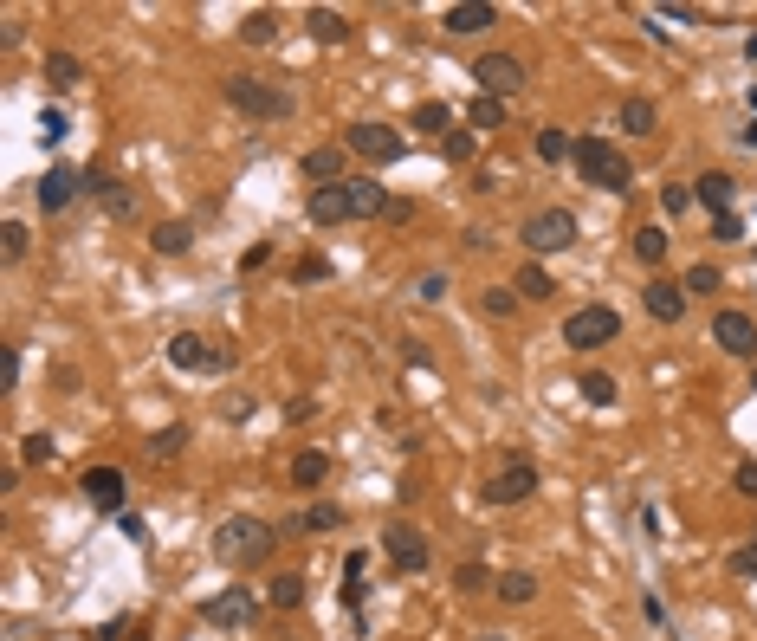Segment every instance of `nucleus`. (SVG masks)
<instances>
[{
    "mask_svg": "<svg viewBox=\"0 0 757 641\" xmlns=\"http://www.w3.org/2000/svg\"><path fill=\"white\" fill-rule=\"evenodd\" d=\"M382 544H389V564L395 570H408V577H415V570H428V538H421V531L415 525H389V531H382Z\"/></svg>",
    "mask_w": 757,
    "mask_h": 641,
    "instance_id": "obj_12",
    "label": "nucleus"
},
{
    "mask_svg": "<svg viewBox=\"0 0 757 641\" xmlns=\"http://www.w3.org/2000/svg\"><path fill=\"white\" fill-rule=\"evenodd\" d=\"M188 240H195V227H188V221H162V227H149V247H156V253H188Z\"/></svg>",
    "mask_w": 757,
    "mask_h": 641,
    "instance_id": "obj_29",
    "label": "nucleus"
},
{
    "mask_svg": "<svg viewBox=\"0 0 757 641\" xmlns=\"http://www.w3.org/2000/svg\"><path fill=\"white\" fill-rule=\"evenodd\" d=\"M169 363L175 370H201V376H227L233 370V344H208V337L182 331V337H169Z\"/></svg>",
    "mask_w": 757,
    "mask_h": 641,
    "instance_id": "obj_5",
    "label": "nucleus"
},
{
    "mask_svg": "<svg viewBox=\"0 0 757 641\" xmlns=\"http://www.w3.org/2000/svg\"><path fill=\"white\" fill-rule=\"evenodd\" d=\"M305 214H311V221H318V227H337V221H356V214H350V188H343V182H330V188H311Z\"/></svg>",
    "mask_w": 757,
    "mask_h": 641,
    "instance_id": "obj_17",
    "label": "nucleus"
},
{
    "mask_svg": "<svg viewBox=\"0 0 757 641\" xmlns=\"http://www.w3.org/2000/svg\"><path fill=\"white\" fill-rule=\"evenodd\" d=\"M0 234H7V240H0V247H7V259H26V227H20V221H7Z\"/></svg>",
    "mask_w": 757,
    "mask_h": 641,
    "instance_id": "obj_49",
    "label": "nucleus"
},
{
    "mask_svg": "<svg viewBox=\"0 0 757 641\" xmlns=\"http://www.w3.org/2000/svg\"><path fill=\"white\" fill-rule=\"evenodd\" d=\"M272 603H279V609H298V603H305V577H292V570H285V577H272Z\"/></svg>",
    "mask_w": 757,
    "mask_h": 641,
    "instance_id": "obj_37",
    "label": "nucleus"
},
{
    "mask_svg": "<svg viewBox=\"0 0 757 641\" xmlns=\"http://www.w3.org/2000/svg\"><path fill=\"white\" fill-rule=\"evenodd\" d=\"M272 538H279V531H272L266 518L233 512V518H220V525H214V557H220V564H266Z\"/></svg>",
    "mask_w": 757,
    "mask_h": 641,
    "instance_id": "obj_1",
    "label": "nucleus"
},
{
    "mask_svg": "<svg viewBox=\"0 0 757 641\" xmlns=\"http://www.w3.org/2000/svg\"><path fill=\"white\" fill-rule=\"evenodd\" d=\"M415 130H428V136H453V111H447V104H421V111H415Z\"/></svg>",
    "mask_w": 757,
    "mask_h": 641,
    "instance_id": "obj_34",
    "label": "nucleus"
},
{
    "mask_svg": "<svg viewBox=\"0 0 757 641\" xmlns=\"http://www.w3.org/2000/svg\"><path fill=\"white\" fill-rule=\"evenodd\" d=\"M440 149H447L453 162H466V156H473V136H466V130H453V136H440Z\"/></svg>",
    "mask_w": 757,
    "mask_h": 641,
    "instance_id": "obj_52",
    "label": "nucleus"
},
{
    "mask_svg": "<svg viewBox=\"0 0 757 641\" xmlns=\"http://www.w3.org/2000/svg\"><path fill=\"white\" fill-rule=\"evenodd\" d=\"M78 493H85V506H98V512H123V473L117 467H85Z\"/></svg>",
    "mask_w": 757,
    "mask_h": 641,
    "instance_id": "obj_13",
    "label": "nucleus"
},
{
    "mask_svg": "<svg viewBox=\"0 0 757 641\" xmlns=\"http://www.w3.org/2000/svg\"><path fill=\"white\" fill-rule=\"evenodd\" d=\"M732 577L757 583V538H751V544H738V551H732Z\"/></svg>",
    "mask_w": 757,
    "mask_h": 641,
    "instance_id": "obj_44",
    "label": "nucleus"
},
{
    "mask_svg": "<svg viewBox=\"0 0 757 641\" xmlns=\"http://www.w3.org/2000/svg\"><path fill=\"white\" fill-rule=\"evenodd\" d=\"M583 395H589V408H615V376L589 370V376H583Z\"/></svg>",
    "mask_w": 757,
    "mask_h": 641,
    "instance_id": "obj_36",
    "label": "nucleus"
},
{
    "mask_svg": "<svg viewBox=\"0 0 757 641\" xmlns=\"http://www.w3.org/2000/svg\"><path fill=\"white\" fill-rule=\"evenodd\" d=\"M266 259H272V240H253V247L240 253V272H259V266H266Z\"/></svg>",
    "mask_w": 757,
    "mask_h": 641,
    "instance_id": "obj_50",
    "label": "nucleus"
},
{
    "mask_svg": "<svg viewBox=\"0 0 757 641\" xmlns=\"http://www.w3.org/2000/svg\"><path fill=\"white\" fill-rule=\"evenodd\" d=\"M382 221H389V227H408V221H415V201H408V195H389V208H382Z\"/></svg>",
    "mask_w": 757,
    "mask_h": 641,
    "instance_id": "obj_47",
    "label": "nucleus"
},
{
    "mask_svg": "<svg viewBox=\"0 0 757 641\" xmlns=\"http://www.w3.org/2000/svg\"><path fill=\"white\" fill-rule=\"evenodd\" d=\"M615 337H622V311L615 305H576L570 318H563V344L570 350H602V344H615Z\"/></svg>",
    "mask_w": 757,
    "mask_h": 641,
    "instance_id": "obj_4",
    "label": "nucleus"
},
{
    "mask_svg": "<svg viewBox=\"0 0 757 641\" xmlns=\"http://www.w3.org/2000/svg\"><path fill=\"white\" fill-rule=\"evenodd\" d=\"M421 298H428V305H434V298H447V272H428V279H421Z\"/></svg>",
    "mask_w": 757,
    "mask_h": 641,
    "instance_id": "obj_53",
    "label": "nucleus"
},
{
    "mask_svg": "<svg viewBox=\"0 0 757 641\" xmlns=\"http://www.w3.org/2000/svg\"><path fill=\"white\" fill-rule=\"evenodd\" d=\"M0 383H7V389H20V350H0Z\"/></svg>",
    "mask_w": 757,
    "mask_h": 641,
    "instance_id": "obj_51",
    "label": "nucleus"
},
{
    "mask_svg": "<svg viewBox=\"0 0 757 641\" xmlns=\"http://www.w3.org/2000/svg\"><path fill=\"white\" fill-rule=\"evenodd\" d=\"M518 240H525V253H563L576 240V214L570 208H538L518 227Z\"/></svg>",
    "mask_w": 757,
    "mask_h": 641,
    "instance_id": "obj_6",
    "label": "nucleus"
},
{
    "mask_svg": "<svg viewBox=\"0 0 757 641\" xmlns=\"http://www.w3.org/2000/svg\"><path fill=\"white\" fill-rule=\"evenodd\" d=\"M751 389H757V376H751Z\"/></svg>",
    "mask_w": 757,
    "mask_h": 641,
    "instance_id": "obj_56",
    "label": "nucleus"
},
{
    "mask_svg": "<svg viewBox=\"0 0 757 641\" xmlns=\"http://www.w3.org/2000/svg\"><path fill=\"white\" fill-rule=\"evenodd\" d=\"M253 616H259V596L253 590H220V596L201 603V622H208V629H246Z\"/></svg>",
    "mask_w": 757,
    "mask_h": 641,
    "instance_id": "obj_8",
    "label": "nucleus"
},
{
    "mask_svg": "<svg viewBox=\"0 0 757 641\" xmlns=\"http://www.w3.org/2000/svg\"><path fill=\"white\" fill-rule=\"evenodd\" d=\"M719 266H693V272H686V292H699V298H719Z\"/></svg>",
    "mask_w": 757,
    "mask_h": 641,
    "instance_id": "obj_40",
    "label": "nucleus"
},
{
    "mask_svg": "<svg viewBox=\"0 0 757 641\" xmlns=\"http://www.w3.org/2000/svg\"><path fill=\"white\" fill-rule=\"evenodd\" d=\"M712 240H725V247L745 240V221H738V214H712Z\"/></svg>",
    "mask_w": 757,
    "mask_h": 641,
    "instance_id": "obj_45",
    "label": "nucleus"
},
{
    "mask_svg": "<svg viewBox=\"0 0 757 641\" xmlns=\"http://www.w3.org/2000/svg\"><path fill=\"white\" fill-rule=\"evenodd\" d=\"M52 454H59V447H52V434H26V441H20V460H26V467H46Z\"/></svg>",
    "mask_w": 757,
    "mask_h": 641,
    "instance_id": "obj_39",
    "label": "nucleus"
},
{
    "mask_svg": "<svg viewBox=\"0 0 757 641\" xmlns=\"http://www.w3.org/2000/svg\"><path fill=\"white\" fill-rule=\"evenodd\" d=\"M531 493H538V467H531V460H512V467H499L486 480V499H492V506H525Z\"/></svg>",
    "mask_w": 757,
    "mask_h": 641,
    "instance_id": "obj_10",
    "label": "nucleus"
},
{
    "mask_svg": "<svg viewBox=\"0 0 757 641\" xmlns=\"http://www.w3.org/2000/svg\"><path fill=\"white\" fill-rule=\"evenodd\" d=\"M85 195L98 201V208L110 214V221H130V214H136V195L117 182V175H98V169H91V175H85Z\"/></svg>",
    "mask_w": 757,
    "mask_h": 641,
    "instance_id": "obj_14",
    "label": "nucleus"
},
{
    "mask_svg": "<svg viewBox=\"0 0 757 641\" xmlns=\"http://www.w3.org/2000/svg\"><path fill=\"white\" fill-rule=\"evenodd\" d=\"M538 162H576V136L557 130V124H544L538 130Z\"/></svg>",
    "mask_w": 757,
    "mask_h": 641,
    "instance_id": "obj_26",
    "label": "nucleus"
},
{
    "mask_svg": "<svg viewBox=\"0 0 757 641\" xmlns=\"http://www.w3.org/2000/svg\"><path fill=\"white\" fill-rule=\"evenodd\" d=\"M227 104L240 117H253V124H285V117L298 111V98L285 85H272V78H253V72H233L227 78Z\"/></svg>",
    "mask_w": 757,
    "mask_h": 641,
    "instance_id": "obj_2",
    "label": "nucleus"
},
{
    "mask_svg": "<svg viewBox=\"0 0 757 641\" xmlns=\"http://www.w3.org/2000/svg\"><path fill=\"white\" fill-rule=\"evenodd\" d=\"M499 603H531V596H538V577H531V570H499Z\"/></svg>",
    "mask_w": 757,
    "mask_h": 641,
    "instance_id": "obj_27",
    "label": "nucleus"
},
{
    "mask_svg": "<svg viewBox=\"0 0 757 641\" xmlns=\"http://www.w3.org/2000/svg\"><path fill=\"white\" fill-rule=\"evenodd\" d=\"M65 136V111H39V143H59Z\"/></svg>",
    "mask_w": 757,
    "mask_h": 641,
    "instance_id": "obj_48",
    "label": "nucleus"
},
{
    "mask_svg": "<svg viewBox=\"0 0 757 641\" xmlns=\"http://www.w3.org/2000/svg\"><path fill=\"white\" fill-rule=\"evenodd\" d=\"M453 590H460V596H479V590H499V577H492L486 564H460V570H453Z\"/></svg>",
    "mask_w": 757,
    "mask_h": 641,
    "instance_id": "obj_33",
    "label": "nucleus"
},
{
    "mask_svg": "<svg viewBox=\"0 0 757 641\" xmlns=\"http://www.w3.org/2000/svg\"><path fill=\"white\" fill-rule=\"evenodd\" d=\"M660 208H667V221H673V214H686V208H693V188H686V182H667V188H660Z\"/></svg>",
    "mask_w": 757,
    "mask_h": 641,
    "instance_id": "obj_43",
    "label": "nucleus"
},
{
    "mask_svg": "<svg viewBox=\"0 0 757 641\" xmlns=\"http://www.w3.org/2000/svg\"><path fill=\"white\" fill-rule=\"evenodd\" d=\"M473 78H479V91H486V98H518V85H525V65H518L512 52H486V59L473 65Z\"/></svg>",
    "mask_w": 757,
    "mask_h": 641,
    "instance_id": "obj_9",
    "label": "nucleus"
},
{
    "mask_svg": "<svg viewBox=\"0 0 757 641\" xmlns=\"http://www.w3.org/2000/svg\"><path fill=\"white\" fill-rule=\"evenodd\" d=\"M240 39H246V46H272V39H279V13H272V7H253L240 20Z\"/></svg>",
    "mask_w": 757,
    "mask_h": 641,
    "instance_id": "obj_25",
    "label": "nucleus"
},
{
    "mask_svg": "<svg viewBox=\"0 0 757 641\" xmlns=\"http://www.w3.org/2000/svg\"><path fill=\"white\" fill-rule=\"evenodd\" d=\"M615 124H622L628 136H654V124H660L654 98H622V111H615Z\"/></svg>",
    "mask_w": 757,
    "mask_h": 641,
    "instance_id": "obj_23",
    "label": "nucleus"
},
{
    "mask_svg": "<svg viewBox=\"0 0 757 641\" xmlns=\"http://www.w3.org/2000/svg\"><path fill=\"white\" fill-rule=\"evenodd\" d=\"M479 311H486V318H512V311H518V292H505V285H492V292L479 298Z\"/></svg>",
    "mask_w": 757,
    "mask_h": 641,
    "instance_id": "obj_41",
    "label": "nucleus"
},
{
    "mask_svg": "<svg viewBox=\"0 0 757 641\" xmlns=\"http://www.w3.org/2000/svg\"><path fill=\"white\" fill-rule=\"evenodd\" d=\"M732 493L757 499V460H738V467H732Z\"/></svg>",
    "mask_w": 757,
    "mask_h": 641,
    "instance_id": "obj_46",
    "label": "nucleus"
},
{
    "mask_svg": "<svg viewBox=\"0 0 757 641\" xmlns=\"http://www.w3.org/2000/svg\"><path fill=\"white\" fill-rule=\"evenodd\" d=\"M486 641H499V635H486Z\"/></svg>",
    "mask_w": 757,
    "mask_h": 641,
    "instance_id": "obj_55",
    "label": "nucleus"
},
{
    "mask_svg": "<svg viewBox=\"0 0 757 641\" xmlns=\"http://www.w3.org/2000/svg\"><path fill=\"white\" fill-rule=\"evenodd\" d=\"M298 518H305V531H337V525H343V506L318 499V506H311V512H298Z\"/></svg>",
    "mask_w": 757,
    "mask_h": 641,
    "instance_id": "obj_38",
    "label": "nucleus"
},
{
    "mask_svg": "<svg viewBox=\"0 0 757 641\" xmlns=\"http://www.w3.org/2000/svg\"><path fill=\"white\" fill-rule=\"evenodd\" d=\"M667 227H635V259L641 266H660V259H667Z\"/></svg>",
    "mask_w": 757,
    "mask_h": 641,
    "instance_id": "obj_31",
    "label": "nucleus"
},
{
    "mask_svg": "<svg viewBox=\"0 0 757 641\" xmlns=\"http://www.w3.org/2000/svg\"><path fill=\"white\" fill-rule=\"evenodd\" d=\"M117 641H149V629H136V622H130V629H123Z\"/></svg>",
    "mask_w": 757,
    "mask_h": 641,
    "instance_id": "obj_54",
    "label": "nucleus"
},
{
    "mask_svg": "<svg viewBox=\"0 0 757 641\" xmlns=\"http://www.w3.org/2000/svg\"><path fill=\"white\" fill-rule=\"evenodd\" d=\"M343 149H350V156H363V162H376V169H389V162H402L408 143L389 124H350V130H343Z\"/></svg>",
    "mask_w": 757,
    "mask_h": 641,
    "instance_id": "obj_7",
    "label": "nucleus"
},
{
    "mask_svg": "<svg viewBox=\"0 0 757 641\" xmlns=\"http://www.w3.org/2000/svg\"><path fill=\"white\" fill-rule=\"evenodd\" d=\"M440 26H447V33H486V26H499V7H492V0H453Z\"/></svg>",
    "mask_w": 757,
    "mask_h": 641,
    "instance_id": "obj_18",
    "label": "nucleus"
},
{
    "mask_svg": "<svg viewBox=\"0 0 757 641\" xmlns=\"http://www.w3.org/2000/svg\"><path fill=\"white\" fill-rule=\"evenodd\" d=\"M188 447V428H162V434H149V460H175Z\"/></svg>",
    "mask_w": 757,
    "mask_h": 641,
    "instance_id": "obj_35",
    "label": "nucleus"
},
{
    "mask_svg": "<svg viewBox=\"0 0 757 641\" xmlns=\"http://www.w3.org/2000/svg\"><path fill=\"white\" fill-rule=\"evenodd\" d=\"M505 117H512V111H505V98H486V91L466 104V124H473V130H499Z\"/></svg>",
    "mask_w": 757,
    "mask_h": 641,
    "instance_id": "obj_28",
    "label": "nucleus"
},
{
    "mask_svg": "<svg viewBox=\"0 0 757 641\" xmlns=\"http://www.w3.org/2000/svg\"><path fill=\"white\" fill-rule=\"evenodd\" d=\"M324 480H330V454H324V447H305V454L292 460V486H298V493H318Z\"/></svg>",
    "mask_w": 757,
    "mask_h": 641,
    "instance_id": "obj_22",
    "label": "nucleus"
},
{
    "mask_svg": "<svg viewBox=\"0 0 757 641\" xmlns=\"http://www.w3.org/2000/svg\"><path fill=\"white\" fill-rule=\"evenodd\" d=\"M712 337H719L725 357H757V318L751 311H719V318H712Z\"/></svg>",
    "mask_w": 757,
    "mask_h": 641,
    "instance_id": "obj_11",
    "label": "nucleus"
},
{
    "mask_svg": "<svg viewBox=\"0 0 757 641\" xmlns=\"http://www.w3.org/2000/svg\"><path fill=\"white\" fill-rule=\"evenodd\" d=\"M78 188H85V182H78V175H72V169H65V162H52V169H46V175H39V188H33V195H39V208H46V214H59V208H65V201H72V195H78Z\"/></svg>",
    "mask_w": 757,
    "mask_h": 641,
    "instance_id": "obj_19",
    "label": "nucleus"
},
{
    "mask_svg": "<svg viewBox=\"0 0 757 641\" xmlns=\"http://www.w3.org/2000/svg\"><path fill=\"white\" fill-rule=\"evenodd\" d=\"M576 169L602 195H628V156H615L609 136H576Z\"/></svg>",
    "mask_w": 757,
    "mask_h": 641,
    "instance_id": "obj_3",
    "label": "nucleus"
},
{
    "mask_svg": "<svg viewBox=\"0 0 757 641\" xmlns=\"http://www.w3.org/2000/svg\"><path fill=\"white\" fill-rule=\"evenodd\" d=\"M343 156H350L343 143H318V149H305V162H298V175H305L311 188H330V182H343Z\"/></svg>",
    "mask_w": 757,
    "mask_h": 641,
    "instance_id": "obj_15",
    "label": "nucleus"
},
{
    "mask_svg": "<svg viewBox=\"0 0 757 641\" xmlns=\"http://www.w3.org/2000/svg\"><path fill=\"white\" fill-rule=\"evenodd\" d=\"M330 272H337V266H330L324 253H305V259H298V266H292V279H298V285H305V279L318 285V279H330Z\"/></svg>",
    "mask_w": 757,
    "mask_h": 641,
    "instance_id": "obj_42",
    "label": "nucleus"
},
{
    "mask_svg": "<svg viewBox=\"0 0 757 641\" xmlns=\"http://www.w3.org/2000/svg\"><path fill=\"white\" fill-rule=\"evenodd\" d=\"M512 292H518V298H550L557 285H550V272L538 266V259H531V266H518V272H512Z\"/></svg>",
    "mask_w": 757,
    "mask_h": 641,
    "instance_id": "obj_30",
    "label": "nucleus"
},
{
    "mask_svg": "<svg viewBox=\"0 0 757 641\" xmlns=\"http://www.w3.org/2000/svg\"><path fill=\"white\" fill-rule=\"evenodd\" d=\"M732 195H738V182L725 169H706L693 182V201H699V208H712V214H732Z\"/></svg>",
    "mask_w": 757,
    "mask_h": 641,
    "instance_id": "obj_20",
    "label": "nucleus"
},
{
    "mask_svg": "<svg viewBox=\"0 0 757 641\" xmlns=\"http://www.w3.org/2000/svg\"><path fill=\"white\" fill-rule=\"evenodd\" d=\"M641 305H648V318H660V324H680L686 318V285L654 279V285H641Z\"/></svg>",
    "mask_w": 757,
    "mask_h": 641,
    "instance_id": "obj_16",
    "label": "nucleus"
},
{
    "mask_svg": "<svg viewBox=\"0 0 757 641\" xmlns=\"http://www.w3.org/2000/svg\"><path fill=\"white\" fill-rule=\"evenodd\" d=\"M305 26H311V39H324V46H343V39H350V20H343V13H330V7H311Z\"/></svg>",
    "mask_w": 757,
    "mask_h": 641,
    "instance_id": "obj_24",
    "label": "nucleus"
},
{
    "mask_svg": "<svg viewBox=\"0 0 757 641\" xmlns=\"http://www.w3.org/2000/svg\"><path fill=\"white\" fill-rule=\"evenodd\" d=\"M78 78H85V65H78V59H72V52H52V59H46V85H59V91H72V85H78Z\"/></svg>",
    "mask_w": 757,
    "mask_h": 641,
    "instance_id": "obj_32",
    "label": "nucleus"
},
{
    "mask_svg": "<svg viewBox=\"0 0 757 641\" xmlns=\"http://www.w3.org/2000/svg\"><path fill=\"white\" fill-rule=\"evenodd\" d=\"M343 188H350V214H356V221H369V214L382 221V208H389V188H382V182H369V175H350Z\"/></svg>",
    "mask_w": 757,
    "mask_h": 641,
    "instance_id": "obj_21",
    "label": "nucleus"
}]
</instances>
